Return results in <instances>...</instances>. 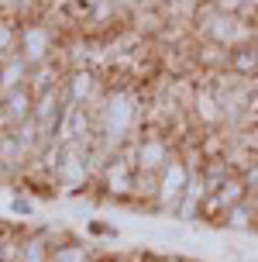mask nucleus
<instances>
[{
    "label": "nucleus",
    "mask_w": 258,
    "mask_h": 262,
    "mask_svg": "<svg viewBox=\"0 0 258 262\" xmlns=\"http://www.w3.org/2000/svg\"><path fill=\"white\" fill-rule=\"evenodd\" d=\"M145 97L134 83H110L103 100L93 107L97 114V145L107 156H117L121 148L138 142L145 131Z\"/></svg>",
    "instance_id": "obj_1"
},
{
    "label": "nucleus",
    "mask_w": 258,
    "mask_h": 262,
    "mask_svg": "<svg viewBox=\"0 0 258 262\" xmlns=\"http://www.w3.org/2000/svg\"><path fill=\"white\" fill-rule=\"evenodd\" d=\"M134 176H138V169H134V162H131L124 152H117V156H110L107 162H103L100 176H97V196L100 200H110V204H131L134 200Z\"/></svg>",
    "instance_id": "obj_2"
},
{
    "label": "nucleus",
    "mask_w": 258,
    "mask_h": 262,
    "mask_svg": "<svg viewBox=\"0 0 258 262\" xmlns=\"http://www.w3.org/2000/svg\"><path fill=\"white\" fill-rule=\"evenodd\" d=\"M17 52L25 55V62L31 69L59 59V31L45 21V17H35V21H25L21 25V41H17Z\"/></svg>",
    "instance_id": "obj_3"
},
{
    "label": "nucleus",
    "mask_w": 258,
    "mask_h": 262,
    "mask_svg": "<svg viewBox=\"0 0 258 262\" xmlns=\"http://www.w3.org/2000/svg\"><path fill=\"white\" fill-rule=\"evenodd\" d=\"M190 166L182 162V156L176 152L172 162H169L166 169L158 172V196H155V210L158 214H169V217H176V210L182 204V193H186V183H190Z\"/></svg>",
    "instance_id": "obj_4"
},
{
    "label": "nucleus",
    "mask_w": 258,
    "mask_h": 262,
    "mask_svg": "<svg viewBox=\"0 0 258 262\" xmlns=\"http://www.w3.org/2000/svg\"><path fill=\"white\" fill-rule=\"evenodd\" d=\"M206 196H210V186H206L203 169H200V172H193V176H190V183H186L182 204H179V210H176V221H182V224L203 221V204H206Z\"/></svg>",
    "instance_id": "obj_5"
},
{
    "label": "nucleus",
    "mask_w": 258,
    "mask_h": 262,
    "mask_svg": "<svg viewBox=\"0 0 258 262\" xmlns=\"http://www.w3.org/2000/svg\"><path fill=\"white\" fill-rule=\"evenodd\" d=\"M31 118H35V93H31V86H21V90L4 97V121H0V128L14 131Z\"/></svg>",
    "instance_id": "obj_6"
},
{
    "label": "nucleus",
    "mask_w": 258,
    "mask_h": 262,
    "mask_svg": "<svg viewBox=\"0 0 258 262\" xmlns=\"http://www.w3.org/2000/svg\"><path fill=\"white\" fill-rule=\"evenodd\" d=\"M28 79H31V66L25 62V55L21 52L4 55V62H0V97L28 86Z\"/></svg>",
    "instance_id": "obj_7"
},
{
    "label": "nucleus",
    "mask_w": 258,
    "mask_h": 262,
    "mask_svg": "<svg viewBox=\"0 0 258 262\" xmlns=\"http://www.w3.org/2000/svg\"><path fill=\"white\" fill-rule=\"evenodd\" d=\"M224 231H258V200L245 196L241 204H234L224 217H220Z\"/></svg>",
    "instance_id": "obj_8"
},
{
    "label": "nucleus",
    "mask_w": 258,
    "mask_h": 262,
    "mask_svg": "<svg viewBox=\"0 0 258 262\" xmlns=\"http://www.w3.org/2000/svg\"><path fill=\"white\" fill-rule=\"evenodd\" d=\"M52 262H103V255L93 252V245L86 242H76V238H59L52 245Z\"/></svg>",
    "instance_id": "obj_9"
},
{
    "label": "nucleus",
    "mask_w": 258,
    "mask_h": 262,
    "mask_svg": "<svg viewBox=\"0 0 258 262\" xmlns=\"http://www.w3.org/2000/svg\"><path fill=\"white\" fill-rule=\"evenodd\" d=\"M17 41H21V21L0 17V59L11 55V52H17Z\"/></svg>",
    "instance_id": "obj_10"
},
{
    "label": "nucleus",
    "mask_w": 258,
    "mask_h": 262,
    "mask_svg": "<svg viewBox=\"0 0 258 262\" xmlns=\"http://www.w3.org/2000/svg\"><path fill=\"white\" fill-rule=\"evenodd\" d=\"M238 176L245 180V186H248V196H255V200H258V159L251 162V166H248L245 172H238Z\"/></svg>",
    "instance_id": "obj_11"
},
{
    "label": "nucleus",
    "mask_w": 258,
    "mask_h": 262,
    "mask_svg": "<svg viewBox=\"0 0 258 262\" xmlns=\"http://www.w3.org/2000/svg\"><path fill=\"white\" fill-rule=\"evenodd\" d=\"M107 262H134V255H128V259H107Z\"/></svg>",
    "instance_id": "obj_12"
}]
</instances>
